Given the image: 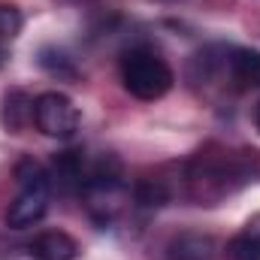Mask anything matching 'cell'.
<instances>
[{
	"instance_id": "277c9868",
	"label": "cell",
	"mask_w": 260,
	"mask_h": 260,
	"mask_svg": "<svg viewBox=\"0 0 260 260\" xmlns=\"http://www.w3.org/2000/svg\"><path fill=\"white\" fill-rule=\"evenodd\" d=\"M34 124L40 133L52 139H73L82 124V115H79V106L67 94L46 91L34 100Z\"/></svg>"
},
{
	"instance_id": "8fae6325",
	"label": "cell",
	"mask_w": 260,
	"mask_h": 260,
	"mask_svg": "<svg viewBox=\"0 0 260 260\" xmlns=\"http://www.w3.org/2000/svg\"><path fill=\"white\" fill-rule=\"evenodd\" d=\"M133 197H136L139 206H145V209H157V206H167L173 194H170V188L164 185V179H142V182H136Z\"/></svg>"
},
{
	"instance_id": "8992f818",
	"label": "cell",
	"mask_w": 260,
	"mask_h": 260,
	"mask_svg": "<svg viewBox=\"0 0 260 260\" xmlns=\"http://www.w3.org/2000/svg\"><path fill=\"white\" fill-rule=\"evenodd\" d=\"M218 257V242L209 233L185 230L170 239L167 245V260H215Z\"/></svg>"
},
{
	"instance_id": "9c48e42d",
	"label": "cell",
	"mask_w": 260,
	"mask_h": 260,
	"mask_svg": "<svg viewBox=\"0 0 260 260\" xmlns=\"http://www.w3.org/2000/svg\"><path fill=\"white\" fill-rule=\"evenodd\" d=\"M230 260H260V215H251L242 230L227 242Z\"/></svg>"
},
{
	"instance_id": "30bf717a",
	"label": "cell",
	"mask_w": 260,
	"mask_h": 260,
	"mask_svg": "<svg viewBox=\"0 0 260 260\" xmlns=\"http://www.w3.org/2000/svg\"><path fill=\"white\" fill-rule=\"evenodd\" d=\"M0 121H3V127L6 130L18 133L27 121H34V100H30L27 94H21V91H9V94L3 97Z\"/></svg>"
},
{
	"instance_id": "6da1fadb",
	"label": "cell",
	"mask_w": 260,
	"mask_h": 260,
	"mask_svg": "<svg viewBox=\"0 0 260 260\" xmlns=\"http://www.w3.org/2000/svg\"><path fill=\"white\" fill-rule=\"evenodd\" d=\"M260 179V154L248 148L206 145L185 167V191L200 206H215Z\"/></svg>"
},
{
	"instance_id": "4fadbf2b",
	"label": "cell",
	"mask_w": 260,
	"mask_h": 260,
	"mask_svg": "<svg viewBox=\"0 0 260 260\" xmlns=\"http://www.w3.org/2000/svg\"><path fill=\"white\" fill-rule=\"evenodd\" d=\"M254 121H257V130H260V106H257V115H254Z\"/></svg>"
},
{
	"instance_id": "7c38bea8",
	"label": "cell",
	"mask_w": 260,
	"mask_h": 260,
	"mask_svg": "<svg viewBox=\"0 0 260 260\" xmlns=\"http://www.w3.org/2000/svg\"><path fill=\"white\" fill-rule=\"evenodd\" d=\"M40 67H43V70H49L52 76H67V79H73V76H76L73 61L67 58L64 52H58V49H43V52H40Z\"/></svg>"
},
{
	"instance_id": "52a82bcc",
	"label": "cell",
	"mask_w": 260,
	"mask_h": 260,
	"mask_svg": "<svg viewBox=\"0 0 260 260\" xmlns=\"http://www.w3.org/2000/svg\"><path fill=\"white\" fill-rule=\"evenodd\" d=\"M85 173H88V170H85L82 151H61V154L52 160L49 179H52V188H61V191H82Z\"/></svg>"
},
{
	"instance_id": "5b68a950",
	"label": "cell",
	"mask_w": 260,
	"mask_h": 260,
	"mask_svg": "<svg viewBox=\"0 0 260 260\" xmlns=\"http://www.w3.org/2000/svg\"><path fill=\"white\" fill-rule=\"evenodd\" d=\"M221 67L227 70V79L233 91H251L260 88V52L254 49H230Z\"/></svg>"
},
{
	"instance_id": "ba28073f",
	"label": "cell",
	"mask_w": 260,
	"mask_h": 260,
	"mask_svg": "<svg viewBox=\"0 0 260 260\" xmlns=\"http://www.w3.org/2000/svg\"><path fill=\"white\" fill-rule=\"evenodd\" d=\"M30 254L37 260H76L79 257V245L64 230H46L30 242Z\"/></svg>"
},
{
	"instance_id": "3957f363",
	"label": "cell",
	"mask_w": 260,
	"mask_h": 260,
	"mask_svg": "<svg viewBox=\"0 0 260 260\" xmlns=\"http://www.w3.org/2000/svg\"><path fill=\"white\" fill-rule=\"evenodd\" d=\"M15 179H18V197L9 203L6 221L15 230H24L37 221H43L46 209H49V197H52V179L49 170L30 157H24L15 167Z\"/></svg>"
},
{
	"instance_id": "7a4b0ae2",
	"label": "cell",
	"mask_w": 260,
	"mask_h": 260,
	"mask_svg": "<svg viewBox=\"0 0 260 260\" xmlns=\"http://www.w3.org/2000/svg\"><path fill=\"white\" fill-rule=\"evenodd\" d=\"M121 82L136 100H160L164 94H170L176 76L154 49L133 46L121 58Z\"/></svg>"
}]
</instances>
